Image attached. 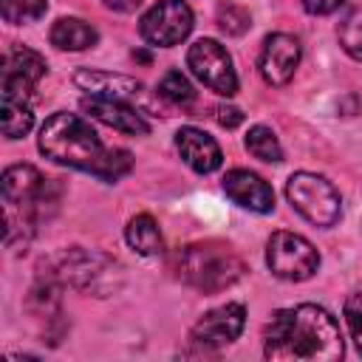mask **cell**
Listing matches in <instances>:
<instances>
[{
	"mask_svg": "<svg viewBox=\"0 0 362 362\" xmlns=\"http://www.w3.org/2000/svg\"><path fill=\"white\" fill-rule=\"evenodd\" d=\"M263 354L272 362H337L345 354L337 320L314 303L274 311L263 331Z\"/></svg>",
	"mask_w": 362,
	"mask_h": 362,
	"instance_id": "obj_1",
	"label": "cell"
},
{
	"mask_svg": "<svg viewBox=\"0 0 362 362\" xmlns=\"http://www.w3.org/2000/svg\"><path fill=\"white\" fill-rule=\"evenodd\" d=\"M40 153L54 164L90 173L102 181H119L130 173L133 156L122 147L107 150L96 130L76 113H54L40 127Z\"/></svg>",
	"mask_w": 362,
	"mask_h": 362,
	"instance_id": "obj_2",
	"label": "cell"
},
{
	"mask_svg": "<svg viewBox=\"0 0 362 362\" xmlns=\"http://www.w3.org/2000/svg\"><path fill=\"white\" fill-rule=\"evenodd\" d=\"M175 272L187 286H192L204 294H218L243 277L246 263L229 243L198 240L178 252Z\"/></svg>",
	"mask_w": 362,
	"mask_h": 362,
	"instance_id": "obj_3",
	"label": "cell"
},
{
	"mask_svg": "<svg viewBox=\"0 0 362 362\" xmlns=\"http://www.w3.org/2000/svg\"><path fill=\"white\" fill-rule=\"evenodd\" d=\"M45 277L57 280V283H68L74 288L82 291H93V294H110L119 283V263L102 252H90V249H62L57 255H51L42 263Z\"/></svg>",
	"mask_w": 362,
	"mask_h": 362,
	"instance_id": "obj_4",
	"label": "cell"
},
{
	"mask_svg": "<svg viewBox=\"0 0 362 362\" xmlns=\"http://www.w3.org/2000/svg\"><path fill=\"white\" fill-rule=\"evenodd\" d=\"M286 198L314 226H334L342 215V198L337 187L317 173H294L286 181Z\"/></svg>",
	"mask_w": 362,
	"mask_h": 362,
	"instance_id": "obj_5",
	"label": "cell"
},
{
	"mask_svg": "<svg viewBox=\"0 0 362 362\" xmlns=\"http://www.w3.org/2000/svg\"><path fill=\"white\" fill-rule=\"evenodd\" d=\"M266 266L280 280L303 283L320 269V252L297 232H274L266 243Z\"/></svg>",
	"mask_w": 362,
	"mask_h": 362,
	"instance_id": "obj_6",
	"label": "cell"
},
{
	"mask_svg": "<svg viewBox=\"0 0 362 362\" xmlns=\"http://www.w3.org/2000/svg\"><path fill=\"white\" fill-rule=\"evenodd\" d=\"M48 65L42 59V54L25 48V45H11L3 54V68H0V96L3 102H20V105H31L34 102V90L40 85V79L45 76Z\"/></svg>",
	"mask_w": 362,
	"mask_h": 362,
	"instance_id": "obj_7",
	"label": "cell"
},
{
	"mask_svg": "<svg viewBox=\"0 0 362 362\" xmlns=\"http://www.w3.org/2000/svg\"><path fill=\"white\" fill-rule=\"evenodd\" d=\"M187 65L209 90L221 96L238 93V74L232 68V57L218 40H209V37L195 40L187 51Z\"/></svg>",
	"mask_w": 362,
	"mask_h": 362,
	"instance_id": "obj_8",
	"label": "cell"
},
{
	"mask_svg": "<svg viewBox=\"0 0 362 362\" xmlns=\"http://www.w3.org/2000/svg\"><path fill=\"white\" fill-rule=\"evenodd\" d=\"M192 25H195L192 8L184 0H158L153 8L144 11L139 23V34L150 45L170 48V45H178L192 31Z\"/></svg>",
	"mask_w": 362,
	"mask_h": 362,
	"instance_id": "obj_9",
	"label": "cell"
},
{
	"mask_svg": "<svg viewBox=\"0 0 362 362\" xmlns=\"http://www.w3.org/2000/svg\"><path fill=\"white\" fill-rule=\"evenodd\" d=\"M243 322H246V308L240 303H226V305H218L212 311H206L189 331V342L192 348L198 351H218L229 342H235L243 331Z\"/></svg>",
	"mask_w": 362,
	"mask_h": 362,
	"instance_id": "obj_10",
	"label": "cell"
},
{
	"mask_svg": "<svg viewBox=\"0 0 362 362\" xmlns=\"http://www.w3.org/2000/svg\"><path fill=\"white\" fill-rule=\"evenodd\" d=\"M74 82H76V88H82L88 96L124 102V105H133V107H139V110H153V102H150V96H147V88H144L141 82H136L133 76L82 68V71L74 74Z\"/></svg>",
	"mask_w": 362,
	"mask_h": 362,
	"instance_id": "obj_11",
	"label": "cell"
},
{
	"mask_svg": "<svg viewBox=\"0 0 362 362\" xmlns=\"http://www.w3.org/2000/svg\"><path fill=\"white\" fill-rule=\"evenodd\" d=\"M297 65H300V42H297V37L277 31V34H269L263 40V51H260L257 68H260V76L269 85H286L294 76Z\"/></svg>",
	"mask_w": 362,
	"mask_h": 362,
	"instance_id": "obj_12",
	"label": "cell"
},
{
	"mask_svg": "<svg viewBox=\"0 0 362 362\" xmlns=\"http://www.w3.org/2000/svg\"><path fill=\"white\" fill-rule=\"evenodd\" d=\"M79 107L90 119H96V122H102V124H107L119 133H127V136H147L150 133V122L133 105L113 102V99H99V96H85L79 102Z\"/></svg>",
	"mask_w": 362,
	"mask_h": 362,
	"instance_id": "obj_13",
	"label": "cell"
},
{
	"mask_svg": "<svg viewBox=\"0 0 362 362\" xmlns=\"http://www.w3.org/2000/svg\"><path fill=\"white\" fill-rule=\"evenodd\" d=\"M175 150L184 158V164L189 170L201 173V175L215 173L223 161V153H221L218 141L212 136H206L204 130H198V127H181L175 133Z\"/></svg>",
	"mask_w": 362,
	"mask_h": 362,
	"instance_id": "obj_14",
	"label": "cell"
},
{
	"mask_svg": "<svg viewBox=\"0 0 362 362\" xmlns=\"http://www.w3.org/2000/svg\"><path fill=\"white\" fill-rule=\"evenodd\" d=\"M223 192L252 212H272L274 209V189L249 170H229L223 175Z\"/></svg>",
	"mask_w": 362,
	"mask_h": 362,
	"instance_id": "obj_15",
	"label": "cell"
},
{
	"mask_svg": "<svg viewBox=\"0 0 362 362\" xmlns=\"http://www.w3.org/2000/svg\"><path fill=\"white\" fill-rule=\"evenodd\" d=\"M48 40L59 51H85V48H93L99 42V34L90 23H85L79 17H59L51 25Z\"/></svg>",
	"mask_w": 362,
	"mask_h": 362,
	"instance_id": "obj_16",
	"label": "cell"
},
{
	"mask_svg": "<svg viewBox=\"0 0 362 362\" xmlns=\"http://www.w3.org/2000/svg\"><path fill=\"white\" fill-rule=\"evenodd\" d=\"M124 240H127V246H130L133 252L147 255V257L161 255V249H164L161 229H158L156 218L147 215V212L130 218V223H127V229H124Z\"/></svg>",
	"mask_w": 362,
	"mask_h": 362,
	"instance_id": "obj_17",
	"label": "cell"
},
{
	"mask_svg": "<svg viewBox=\"0 0 362 362\" xmlns=\"http://www.w3.org/2000/svg\"><path fill=\"white\" fill-rule=\"evenodd\" d=\"M246 150H249L255 158L266 161V164H277V161H283V147H280L274 130L266 127V124H255V127H249V133H246Z\"/></svg>",
	"mask_w": 362,
	"mask_h": 362,
	"instance_id": "obj_18",
	"label": "cell"
},
{
	"mask_svg": "<svg viewBox=\"0 0 362 362\" xmlns=\"http://www.w3.org/2000/svg\"><path fill=\"white\" fill-rule=\"evenodd\" d=\"M158 96L175 107H187L195 102V88L189 85V79L181 71H167L158 82Z\"/></svg>",
	"mask_w": 362,
	"mask_h": 362,
	"instance_id": "obj_19",
	"label": "cell"
},
{
	"mask_svg": "<svg viewBox=\"0 0 362 362\" xmlns=\"http://www.w3.org/2000/svg\"><path fill=\"white\" fill-rule=\"evenodd\" d=\"M0 113H3V136H6V139H23V136L34 127L31 105L3 102V105H0Z\"/></svg>",
	"mask_w": 362,
	"mask_h": 362,
	"instance_id": "obj_20",
	"label": "cell"
},
{
	"mask_svg": "<svg viewBox=\"0 0 362 362\" xmlns=\"http://www.w3.org/2000/svg\"><path fill=\"white\" fill-rule=\"evenodd\" d=\"M337 37H339L342 51H345L348 57H354V59L362 62V8H354V11H348V14L339 20Z\"/></svg>",
	"mask_w": 362,
	"mask_h": 362,
	"instance_id": "obj_21",
	"label": "cell"
},
{
	"mask_svg": "<svg viewBox=\"0 0 362 362\" xmlns=\"http://www.w3.org/2000/svg\"><path fill=\"white\" fill-rule=\"evenodd\" d=\"M45 8H48L45 0H0V14L11 25L34 23V20H40L45 14Z\"/></svg>",
	"mask_w": 362,
	"mask_h": 362,
	"instance_id": "obj_22",
	"label": "cell"
},
{
	"mask_svg": "<svg viewBox=\"0 0 362 362\" xmlns=\"http://www.w3.org/2000/svg\"><path fill=\"white\" fill-rule=\"evenodd\" d=\"M249 25H252V14L243 6H238V3H221L218 6V28L226 31L229 37L246 34Z\"/></svg>",
	"mask_w": 362,
	"mask_h": 362,
	"instance_id": "obj_23",
	"label": "cell"
},
{
	"mask_svg": "<svg viewBox=\"0 0 362 362\" xmlns=\"http://www.w3.org/2000/svg\"><path fill=\"white\" fill-rule=\"evenodd\" d=\"M345 322L351 328V339H354L356 351L362 354V291H356L345 300Z\"/></svg>",
	"mask_w": 362,
	"mask_h": 362,
	"instance_id": "obj_24",
	"label": "cell"
},
{
	"mask_svg": "<svg viewBox=\"0 0 362 362\" xmlns=\"http://www.w3.org/2000/svg\"><path fill=\"white\" fill-rule=\"evenodd\" d=\"M212 116H215V122H218L221 127H226V130H232V127H238V124L243 122V113H240L238 107H232V105H218Z\"/></svg>",
	"mask_w": 362,
	"mask_h": 362,
	"instance_id": "obj_25",
	"label": "cell"
},
{
	"mask_svg": "<svg viewBox=\"0 0 362 362\" xmlns=\"http://www.w3.org/2000/svg\"><path fill=\"white\" fill-rule=\"evenodd\" d=\"M303 3V8L308 11V14H331V11H337L345 0H300Z\"/></svg>",
	"mask_w": 362,
	"mask_h": 362,
	"instance_id": "obj_26",
	"label": "cell"
},
{
	"mask_svg": "<svg viewBox=\"0 0 362 362\" xmlns=\"http://www.w3.org/2000/svg\"><path fill=\"white\" fill-rule=\"evenodd\" d=\"M102 6H105V8H110V11L130 14V11H136V8L141 6V0H102Z\"/></svg>",
	"mask_w": 362,
	"mask_h": 362,
	"instance_id": "obj_27",
	"label": "cell"
}]
</instances>
